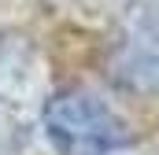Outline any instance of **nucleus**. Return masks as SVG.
Instances as JSON below:
<instances>
[{"mask_svg":"<svg viewBox=\"0 0 159 155\" xmlns=\"http://www.w3.org/2000/svg\"><path fill=\"white\" fill-rule=\"evenodd\" d=\"M44 126L63 155H107L129 140L126 126L111 115V107L85 92L56 96L44 111Z\"/></svg>","mask_w":159,"mask_h":155,"instance_id":"nucleus-1","label":"nucleus"},{"mask_svg":"<svg viewBox=\"0 0 159 155\" xmlns=\"http://www.w3.org/2000/svg\"><path fill=\"white\" fill-rule=\"evenodd\" d=\"M126 78L159 81V7L148 11L126 41Z\"/></svg>","mask_w":159,"mask_h":155,"instance_id":"nucleus-2","label":"nucleus"}]
</instances>
